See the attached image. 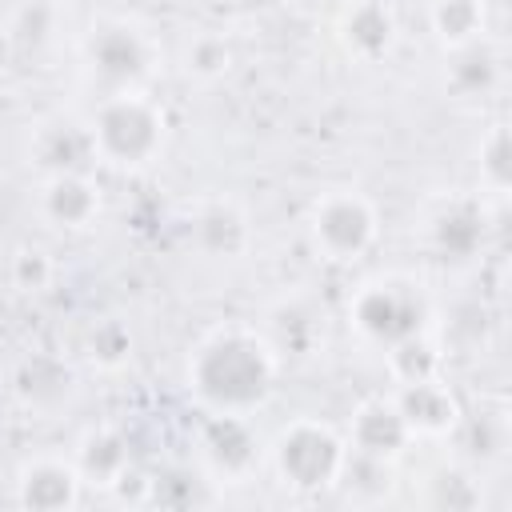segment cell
I'll return each mask as SVG.
<instances>
[{
	"label": "cell",
	"instance_id": "18",
	"mask_svg": "<svg viewBox=\"0 0 512 512\" xmlns=\"http://www.w3.org/2000/svg\"><path fill=\"white\" fill-rule=\"evenodd\" d=\"M480 208L476 204H468V200H452V204H444L436 216H432V224H428V232H432V244L444 252V256H468L472 248H476V240H480Z\"/></svg>",
	"mask_w": 512,
	"mask_h": 512
},
{
	"label": "cell",
	"instance_id": "23",
	"mask_svg": "<svg viewBox=\"0 0 512 512\" xmlns=\"http://www.w3.org/2000/svg\"><path fill=\"white\" fill-rule=\"evenodd\" d=\"M88 352L100 368H120L128 356H132V336L120 320H104L92 336H88Z\"/></svg>",
	"mask_w": 512,
	"mask_h": 512
},
{
	"label": "cell",
	"instance_id": "11",
	"mask_svg": "<svg viewBox=\"0 0 512 512\" xmlns=\"http://www.w3.org/2000/svg\"><path fill=\"white\" fill-rule=\"evenodd\" d=\"M40 216L56 228L80 232L100 216V188L88 180V172H56L40 184Z\"/></svg>",
	"mask_w": 512,
	"mask_h": 512
},
{
	"label": "cell",
	"instance_id": "15",
	"mask_svg": "<svg viewBox=\"0 0 512 512\" xmlns=\"http://www.w3.org/2000/svg\"><path fill=\"white\" fill-rule=\"evenodd\" d=\"M16 396L28 404V408H56L72 396V368L56 356H28L20 368H16Z\"/></svg>",
	"mask_w": 512,
	"mask_h": 512
},
{
	"label": "cell",
	"instance_id": "5",
	"mask_svg": "<svg viewBox=\"0 0 512 512\" xmlns=\"http://www.w3.org/2000/svg\"><path fill=\"white\" fill-rule=\"evenodd\" d=\"M84 68L92 80H100L104 96L136 92L156 68V44L128 20H100L84 36Z\"/></svg>",
	"mask_w": 512,
	"mask_h": 512
},
{
	"label": "cell",
	"instance_id": "14",
	"mask_svg": "<svg viewBox=\"0 0 512 512\" xmlns=\"http://www.w3.org/2000/svg\"><path fill=\"white\" fill-rule=\"evenodd\" d=\"M192 240L212 260H236L252 244V228L232 200H208L192 216Z\"/></svg>",
	"mask_w": 512,
	"mask_h": 512
},
{
	"label": "cell",
	"instance_id": "4",
	"mask_svg": "<svg viewBox=\"0 0 512 512\" xmlns=\"http://www.w3.org/2000/svg\"><path fill=\"white\" fill-rule=\"evenodd\" d=\"M376 232H380L376 204L356 188H328L324 196H316L308 212L312 248L332 264L360 260L376 244Z\"/></svg>",
	"mask_w": 512,
	"mask_h": 512
},
{
	"label": "cell",
	"instance_id": "3",
	"mask_svg": "<svg viewBox=\"0 0 512 512\" xmlns=\"http://www.w3.org/2000/svg\"><path fill=\"white\" fill-rule=\"evenodd\" d=\"M348 444L324 420H292L272 440V468L292 492H320L340 480Z\"/></svg>",
	"mask_w": 512,
	"mask_h": 512
},
{
	"label": "cell",
	"instance_id": "19",
	"mask_svg": "<svg viewBox=\"0 0 512 512\" xmlns=\"http://www.w3.org/2000/svg\"><path fill=\"white\" fill-rule=\"evenodd\" d=\"M432 32L452 52L476 44L484 32V4L480 0H432Z\"/></svg>",
	"mask_w": 512,
	"mask_h": 512
},
{
	"label": "cell",
	"instance_id": "8",
	"mask_svg": "<svg viewBox=\"0 0 512 512\" xmlns=\"http://www.w3.org/2000/svg\"><path fill=\"white\" fill-rule=\"evenodd\" d=\"M348 444L352 452L360 456H372V460H396L408 444H412V432L396 408L392 396H372L364 400L356 412H352V428H348Z\"/></svg>",
	"mask_w": 512,
	"mask_h": 512
},
{
	"label": "cell",
	"instance_id": "6",
	"mask_svg": "<svg viewBox=\"0 0 512 512\" xmlns=\"http://www.w3.org/2000/svg\"><path fill=\"white\" fill-rule=\"evenodd\" d=\"M424 316H428L424 296L408 280H368L348 300V320L356 324V332L380 344L384 352L424 332Z\"/></svg>",
	"mask_w": 512,
	"mask_h": 512
},
{
	"label": "cell",
	"instance_id": "2",
	"mask_svg": "<svg viewBox=\"0 0 512 512\" xmlns=\"http://www.w3.org/2000/svg\"><path fill=\"white\" fill-rule=\"evenodd\" d=\"M88 136H92L96 160L112 168H144L164 148V112L140 88L112 92V96H100L88 120Z\"/></svg>",
	"mask_w": 512,
	"mask_h": 512
},
{
	"label": "cell",
	"instance_id": "20",
	"mask_svg": "<svg viewBox=\"0 0 512 512\" xmlns=\"http://www.w3.org/2000/svg\"><path fill=\"white\" fill-rule=\"evenodd\" d=\"M388 372L396 384L432 380V376H440V352L424 332H416V336L400 340L396 348H388Z\"/></svg>",
	"mask_w": 512,
	"mask_h": 512
},
{
	"label": "cell",
	"instance_id": "22",
	"mask_svg": "<svg viewBox=\"0 0 512 512\" xmlns=\"http://www.w3.org/2000/svg\"><path fill=\"white\" fill-rule=\"evenodd\" d=\"M8 276H12V284L20 292H44L52 284L56 268H52V260H48L44 248H20L12 256V264H8Z\"/></svg>",
	"mask_w": 512,
	"mask_h": 512
},
{
	"label": "cell",
	"instance_id": "1",
	"mask_svg": "<svg viewBox=\"0 0 512 512\" xmlns=\"http://www.w3.org/2000/svg\"><path fill=\"white\" fill-rule=\"evenodd\" d=\"M280 356L264 332L224 324L188 356V392L204 416H252L276 388Z\"/></svg>",
	"mask_w": 512,
	"mask_h": 512
},
{
	"label": "cell",
	"instance_id": "13",
	"mask_svg": "<svg viewBox=\"0 0 512 512\" xmlns=\"http://www.w3.org/2000/svg\"><path fill=\"white\" fill-rule=\"evenodd\" d=\"M32 160H36V168L44 176L88 172V164L96 160L88 124H76V120H48V124H40L36 136H32Z\"/></svg>",
	"mask_w": 512,
	"mask_h": 512
},
{
	"label": "cell",
	"instance_id": "9",
	"mask_svg": "<svg viewBox=\"0 0 512 512\" xmlns=\"http://www.w3.org/2000/svg\"><path fill=\"white\" fill-rule=\"evenodd\" d=\"M396 12L384 0H352L340 12V44L348 56L376 64L396 48Z\"/></svg>",
	"mask_w": 512,
	"mask_h": 512
},
{
	"label": "cell",
	"instance_id": "7",
	"mask_svg": "<svg viewBox=\"0 0 512 512\" xmlns=\"http://www.w3.org/2000/svg\"><path fill=\"white\" fill-rule=\"evenodd\" d=\"M392 400H396L412 440L416 436H448L452 428H460V416H464L456 392L440 376L416 380V384H396Z\"/></svg>",
	"mask_w": 512,
	"mask_h": 512
},
{
	"label": "cell",
	"instance_id": "24",
	"mask_svg": "<svg viewBox=\"0 0 512 512\" xmlns=\"http://www.w3.org/2000/svg\"><path fill=\"white\" fill-rule=\"evenodd\" d=\"M480 176H484L496 192L508 188V132H504V124H496V128L484 136V144H480Z\"/></svg>",
	"mask_w": 512,
	"mask_h": 512
},
{
	"label": "cell",
	"instance_id": "16",
	"mask_svg": "<svg viewBox=\"0 0 512 512\" xmlns=\"http://www.w3.org/2000/svg\"><path fill=\"white\" fill-rule=\"evenodd\" d=\"M72 464H76V472H80L84 484L112 488V484L124 476V468L132 464V456H128V444H124L120 432H112V428H92V432H84L80 452H76Z\"/></svg>",
	"mask_w": 512,
	"mask_h": 512
},
{
	"label": "cell",
	"instance_id": "21",
	"mask_svg": "<svg viewBox=\"0 0 512 512\" xmlns=\"http://www.w3.org/2000/svg\"><path fill=\"white\" fill-rule=\"evenodd\" d=\"M232 68V48L220 32H200L184 44V72L192 80H220L224 72Z\"/></svg>",
	"mask_w": 512,
	"mask_h": 512
},
{
	"label": "cell",
	"instance_id": "10",
	"mask_svg": "<svg viewBox=\"0 0 512 512\" xmlns=\"http://www.w3.org/2000/svg\"><path fill=\"white\" fill-rule=\"evenodd\" d=\"M80 472L64 456H32L16 472V500L24 508H72L80 500Z\"/></svg>",
	"mask_w": 512,
	"mask_h": 512
},
{
	"label": "cell",
	"instance_id": "17",
	"mask_svg": "<svg viewBox=\"0 0 512 512\" xmlns=\"http://www.w3.org/2000/svg\"><path fill=\"white\" fill-rule=\"evenodd\" d=\"M316 340H324L320 316L304 304V300H284L272 308V332L268 344L276 348V356H312Z\"/></svg>",
	"mask_w": 512,
	"mask_h": 512
},
{
	"label": "cell",
	"instance_id": "12",
	"mask_svg": "<svg viewBox=\"0 0 512 512\" xmlns=\"http://www.w3.org/2000/svg\"><path fill=\"white\" fill-rule=\"evenodd\" d=\"M200 456L216 476H244L256 464V440L248 416H208L200 432Z\"/></svg>",
	"mask_w": 512,
	"mask_h": 512
}]
</instances>
